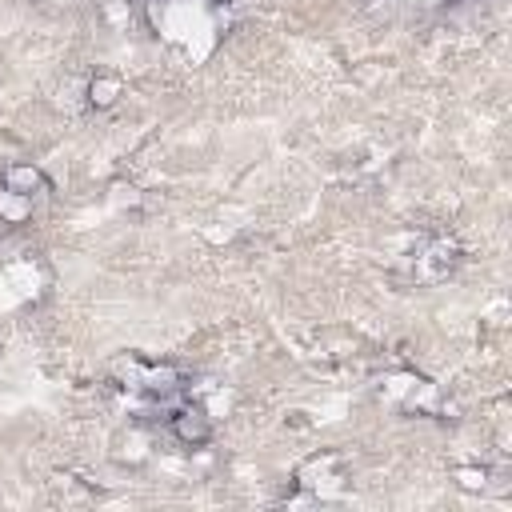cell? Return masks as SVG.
I'll use <instances>...</instances> for the list:
<instances>
[{
    "label": "cell",
    "instance_id": "3957f363",
    "mask_svg": "<svg viewBox=\"0 0 512 512\" xmlns=\"http://www.w3.org/2000/svg\"><path fill=\"white\" fill-rule=\"evenodd\" d=\"M116 80H92V104H100V108H108L112 100H116Z\"/></svg>",
    "mask_w": 512,
    "mask_h": 512
},
{
    "label": "cell",
    "instance_id": "6da1fadb",
    "mask_svg": "<svg viewBox=\"0 0 512 512\" xmlns=\"http://www.w3.org/2000/svg\"><path fill=\"white\" fill-rule=\"evenodd\" d=\"M168 428H172V436L180 444H192V448L208 444V436H212V420L204 416L200 404H176L172 416H168Z\"/></svg>",
    "mask_w": 512,
    "mask_h": 512
},
{
    "label": "cell",
    "instance_id": "7a4b0ae2",
    "mask_svg": "<svg viewBox=\"0 0 512 512\" xmlns=\"http://www.w3.org/2000/svg\"><path fill=\"white\" fill-rule=\"evenodd\" d=\"M4 188H8L12 196H36V192L48 188V180H44L32 164H12V168L4 172Z\"/></svg>",
    "mask_w": 512,
    "mask_h": 512
}]
</instances>
